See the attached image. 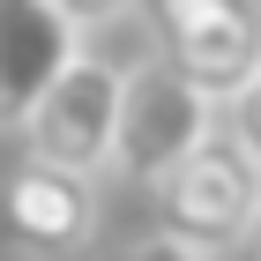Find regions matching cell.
I'll return each mask as SVG.
<instances>
[{
	"mask_svg": "<svg viewBox=\"0 0 261 261\" xmlns=\"http://www.w3.org/2000/svg\"><path fill=\"white\" fill-rule=\"evenodd\" d=\"M142 0H60V15L75 22V30H105V22H120V15H135Z\"/></svg>",
	"mask_w": 261,
	"mask_h": 261,
	"instance_id": "9",
	"label": "cell"
},
{
	"mask_svg": "<svg viewBox=\"0 0 261 261\" xmlns=\"http://www.w3.org/2000/svg\"><path fill=\"white\" fill-rule=\"evenodd\" d=\"M217 261H246V246H224V254H217Z\"/></svg>",
	"mask_w": 261,
	"mask_h": 261,
	"instance_id": "11",
	"label": "cell"
},
{
	"mask_svg": "<svg viewBox=\"0 0 261 261\" xmlns=\"http://www.w3.org/2000/svg\"><path fill=\"white\" fill-rule=\"evenodd\" d=\"M120 60L105 53H82L45 82V97L30 105L22 120V142L38 164H60V172H82V179H105L112 164V120H120Z\"/></svg>",
	"mask_w": 261,
	"mask_h": 261,
	"instance_id": "2",
	"label": "cell"
},
{
	"mask_svg": "<svg viewBox=\"0 0 261 261\" xmlns=\"http://www.w3.org/2000/svg\"><path fill=\"white\" fill-rule=\"evenodd\" d=\"M149 194H157V224H164V231H179V239L224 254V246H239L246 217H254L261 172L246 164V149L224 135V127H209Z\"/></svg>",
	"mask_w": 261,
	"mask_h": 261,
	"instance_id": "3",
	"label": "cell"
},
{
	"mask_svg": "<svg viewBox=\"0 0 261 261\" xmlns=\"http://www.w3.org/2000/svg\"><path fill=\"white\" fill-rule=\"evenodd\" d=\"M0 217H8V239L22 254H38V261L82 254L90 231H97V179L22 157L15 179H8V194H0Z\"/></svg>",
	"mask_w": 261,
	"mask_h": 261,
	"instance_id": "5",
	"label": "cell"
},
{
	"mask_svg": "<svg viewBox=\"0 0 261 261\" xmlns=\"http://www.w3.org/2000/svg\"><path fill=\"white\" fill-rule=\"evenodd\" d=\"M209 127H217V105L194 82H179L164 60H142L120 75V120H112V164L105 172H120L135 187H157Z\"/></svg>",
	"mask_w": 261,
	"mask_h": 261,
	"instance_id": "1",
	"label": "cell"
},
{
	"mask_svg": "<svg viewBox=\"0 0 261 261\" xmlns=\"http://www.w3.org/2000/svg\"><path fill=\"white\" fill-rule=\"evenodd\" d=\"M112 261H217V254L194 246V239H179V231H164V224H149V231H135Z\"/></svg>",
	"mask_w": 261,
	"mask_h": 261,
	"instance_id": "8",
	"label": "cell"
},
{
	"mask_svg": "<svg viewBox=\"0 0 261 261\" xmlns=\"http://www.w3.org/2000/svg\"><path fill=\"white\" fill-rule=\"evenodd\" d=\"M157 8L164 67L224 105L261 67V0H149Z\"/></svg>",
	"mask_w": 261,
	"mask_h": 261,
	"instance_id": "4",
	"label": "cell"
},
{
	"mask_svg": "<svg viewBox=\"0 0 261 261\" xmlns=\"http://www.w3.org/2000/svg\"><path fill=\"white\" fill-rule=\"evenodd\" d=\"M217 112H224L217 127H224L231 142H239V149H246V164L261 172V67H254V75H246L239 90H231V97L217 105Z\"/></svg>",
	"mask_w": 261,
	"mask_h": 261,
	"instance_id": "7",
	"label": "cell"
},
{
	"mask_svg": "<svg viewBox=\"0 0 261 261\" xmlns=\"http://www.w3.org/2000/svg\"><path fill=\"white\" fill-rule=\"evenodd\" d=\"M239 246H246V261H261V194H254V217H246V231H239Z\"/></svg>",
	"mask_w": 261,
	"mask_h": 261,
	"instance_id": "10",
	"label": "cell"
},
{
	"mask_svg": "<svg viewBox=\"0 0 261 261\" xmlns=\"http://www.w3.org/2000/svg\"><path fill=\"white\" fill-rule=\"evenodd\" d=\"M82 30L60 15V0H0V135H22L45 82L75 60Z\"/></svg>",
	"mask_w": 261,
	"mask_h": 261,
	"instance_id": "6",
	"label": "cell"
}]
</instances>
